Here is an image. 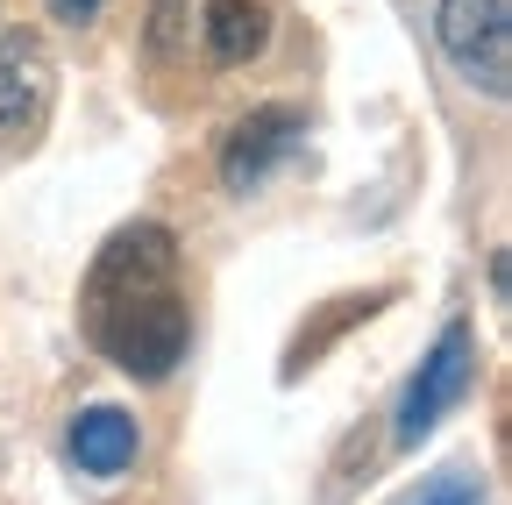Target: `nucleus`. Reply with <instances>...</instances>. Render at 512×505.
I'll return each instance as SVG.
<instances>
[{
    "mask_svg": "<svg viewBox=\"0 0 512 505\" xmlns=\"http://www.w3.org/2000/svg\"><path fill=\"white\" fill-rule=\"evenodd\" d=\"M79 321H86V342L114 370L143 377V385L171 377L185 363V342H192V299H185V271H178V235L157 228V221L121 228L86 271Z\"/></svg>",
    "mask_w": 512,
    "mask_h": 505,
    "instance_id": "obj_1",
    "label": "nucleus"
},
{
    "mask_svg": "<svg viewBox=\"0 0 512 505\" xmlns=\"http://www.w3.org/2000/svg\"><path fill=\"white\" fill-rule=\"evenodd\" d=\"M470 385H477V335H470V321H448V328L434 335V349L420 356V370H413L399 413H392L399 449H420V441L470 399Z\"/></svg>",
    "mask_w": 512,
    "mask_h": 505,
    "instance_id": "obj_2",
    "label": "nucleus"
},
{
    "mask_svg": "<svg viewBox=\"0 0 512 505\" xmlns=\"http://www.w3.org/2000/svg\"><path fill=\"white\" fill-rule=\"evenodd\" d=\"M434 43L484 100L512 93V8L505 0H441L434 8Z\"/></svg>",
    "mask_w": 512,
    "mask_h": 505,
    "instance_id": "obj_3",
    "label": "nucleus"
},
{
    "mask_svg": "<svg viewBox=\"0 0 512 505\" xmlns=\"http://www.w3.org/2000/svg\"><path fill=\"white\" fill-rule=\"evenodd\" d=\"M57 100V65L36 29H0V136L36 143Z\"/></svg>",
    "mask_w": 512,
    "mask_h": 505,
    "instance_id": "obj_4",
    "label": "nucleus"
},
{
    "mask_svg": "<svg viewBox=\"0 0 512 505\" xmlns=\"http://www.w3.org/2000/svg\"><path fill=\"white\" fill-rule=\"evenodd\" d=\"M299 143H306V121L292 107H249L228 129V143H221V185L228 193H256Z\"/></svg>",
    "mask_w": 512,
    "mask_h": 505,
    "instance_id": "obj_5",
    "label": "nucleus"
},
{
    "mask_svg": "<svg viewBox=\"0 0 512 505\" xmlns=\"http://www.w3.org/2000/svg\"><path fill=\"white\" fill-rule=\"evenodd\" d=\"M136 449H143V427L121 406H86L72 420V463L86 477H121L128 463H136Z\"/></svg>",
    "mask_w": 512,
    "mask_h": 505,
    "instance_id": "obj_6",
    "label": "nucleus"
},
{
    "mask_svg": "<svg viewBox=\"0 0 512 505\" xmlns=\"http://www.w3.org/2000/svg\"><path fill=\"white\" fill-rule=\"evenodd\" d=\"M200 36H207L214 65H249V57H264V43H271V8L264 0H207Z\"/></svg>",
    "mask_w": 512,
    "mask_h": 505,
    "instance_id": "obj_7",
    "label": "nucleus"
},
{
    "mask_svg": "<svg viewBox=\"0 0 512 505\" xmlns=\"http://www.w3.org/2000/svg\"><path fill=\"white\" fill-rule=\"evenodd\" d=\"M178 15H185L178 0H157V8H150V50H157V57L178 50Z\"/></svg>",
    "mask_w": 512,
    "mask_h": 505,
    "instance_id": "obj_8",
    "label": "nucleus"
},
{
    "mask_svg": "<svg viewBox=\"0 0 512 505\" xmlns=\"http://www.w3.org/2000/svg\"><path fill=\"white\" fill-rule=\"evenodd\" d=\"M420 505H484V491H477L470 477H441V484H434Z\"/></svg>",
    "mask_w": 512,
    "mask_h": 505,
    "instance_id": "obj_9",
    "label": "nucleus"
},
{
    "mask_svg": "<svg viewBox=\"0 0 512 505\" xmlns=\"http://www.w3.org/2000/svg\"><path fill=\"white\" fill-rule=\"evenodd\" d=\"M100 8H107V0H50V15H57L64 29H86V22H93Z\"/></svg>",
    "mask_w": 512,
    "mask_h": 505,
    "instance_id": "obj_10",
    "label": "nucleus"
}]
</instances>
